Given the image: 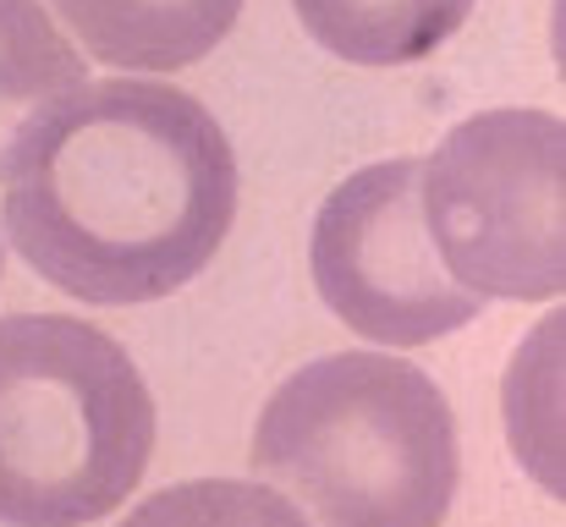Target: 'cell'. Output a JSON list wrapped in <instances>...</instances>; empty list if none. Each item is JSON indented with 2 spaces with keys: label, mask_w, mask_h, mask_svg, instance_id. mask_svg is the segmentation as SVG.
Wrapping results in <instances>:
<instances>
[{
  "label": "cell",
  "mask_w": 566,
  "mask_h": 527,
  "mask_svg": "<svg viewBox=\"0 0 566 527\" xmlns=\"http://www.w3.org/2000/svg\"><path fill=\"white\" fill-rule=\"evenodd\" d=\"M308 264L325 308L390 351L440 341L484 308V297L446 275L423 231L418 160H379L347 176L314 214Z\"/></svg>",
  "instance_id": "obj_5"
},
{
  "label": "cell",
  "mask_w": 566,
  "mask_h": 527,
  "mask_svg": "<svg viewBox=\"0 0 566 527\" xmlns=\"http://www.w3.org/2000/svg\"><path fill=\"white\" fill-rule=\"evenodd\" d=\"M506 429L528 473L562 495V314L534 330L523 362L506 373Z\"/></svg>",
  "instance_id": "obj_9"
},
{
  "label": "cell",
  "mask_w": 566,
  "mask_h": 527,
  "mask_svg": "<svg viewBox=\"0 0 566 527\" xmlns=\"http://www.w3.org/2000/svg\"><path fill=\"white\" fill-rule=\"evenodd\" d=\"M566 127L551 110H484L418 160L423 231L473 297L551 303L566 292Z\"/></svg>",
  "instance_id": "obj_4"
},
{
  "label": "cell",
  "mask_w": 566,
  "mask_h": 527,
  "mask_svg": "<svg viewBox=\"0 0 566 527\" xmlns=\"http://www.w3.org/2000/svg\"><path fill=\"white\" fill-rule=\"evenodd\" d=\"M155 396L138 362L72 314L0 319V527H88L149 467Z\"/></svg>",
  "instance_id": "obj_3"
},
{
  "label": "cell",
  "mask_w": 566,
  "mask_h": 527,
  "mask_svg": "<svg viewBox=\"0 0 566 527\" xmlns=\"http://www.w3.org/2000/svg\"><path fill=\"white\" fill-rule=\"evenodd\" d=\"M77 44L127 72H182L231 28L242 0H50Z\"/></svg>",
  "instance_id": "obj_7"
},
{
  "label": "cell",
  "mask_w": 566,
  "mask_h": 527,
  "mask_svg": "<svg viewBox=\"0 0 566 527\" xmlns=\"http://www.w3.org/2000/svg\"><path fill=\"white\" fill-rule=\"evenodd\" d=\"M0 270H6V242H0Z\"/></svg>",
  "instance_id": "obj_11"
},
{
  "label": "cell",
  "mask_w": 566,
  "mask_h": 527,
  "mask_svg": "<svg viewBox=\"0 0 566 527\" xmlns=\"http://www.w3.org/2000/svg\"><path fill=\"white\" fill-rule=\"evenodd\" d=\"M253 467L308 527H440L462 484L446 390L390 351L297 368L259 412Z\"/></svg>",
  "instance_id": "obj_2"
},
{
  "label": "cell",
  "mask_w": 566,
  "mask_h": 527,
  "mask_svg": "<svg viewBox=\"0 0 566 527\" xmlns=\"http://www.w3.org/2000/svg\"><path fill=\"white\" fill-rule=\"evenodd\" d=\"M88 88V61L39 0H0V181L22 171L66 105Z\"/></svg>",
  "instance_id": "obj_6"
},
{
  "label": "cell",
  "mask_w": 566,
  "mask_h": 527,
  "mask_svg": "<svg viewBox=\"0 0 566 527\" xmlns=\"http://www.w3.org/2000/svg\"><path fill=\"white\" fill-rule=\"evenodd\" d=\"M314 44L353 66H407L434 55L473 0H292Z\"/></svg>",
  "instance_id": "obj_8"
},
{
  "label": "cell",
  "mask_w": 566,
  "mask_h": 527,
  "mask_svg": "<svg viewBox=\"0 0 566 527\" xmlns=\"http://www.w3.org/2000/svg\"><path fill=\"white\" fill-rule=\"evenodd\" d=\"M237 220V155L171 83H88L6 181V231L39 281L94 308L182 292Z\"/></svg>",
  "instance_id": "obj_1"
},
{
  "label": "cell",
  "mask_w": 566,
  "mask_h": 527,
  "mask_svg": "<svg viewBox=\"0 0 566 527\" xmlns=\"http://www.w3.org/2000/svg\"><path fill=\"white\" fill-rule=\"evenodd\" d=\"M122 527H308V517L270 484L192 478L149 495L138 512L122 517Z\"/></svg>",
  "instance_id": "obj_10"
}]
</instances>
